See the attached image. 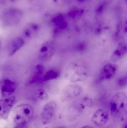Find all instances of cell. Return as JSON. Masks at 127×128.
<instances>
[{"label": "cell", "instance_id": "5bb4252c", "mask_svg": "<svg viewBox=\"0 0 127 128\" xmlns=\"http://www.w3.org/2000/svg\"><path fill=\"white\" fill-rule=\"evenodd\" d=\"M33 98L36 102H44L48 100V95L45 90L39 88L34 92Z\"/></svg>", "mask_w": 127, "mask_h": 128}, {"label": "cell", "instance_id": "52a82bcc", "mask_svg": "<svg viewBox=\"0 0 127 128\" xmlns=\"http://www.w3.org/2000/svg\"><path fill=\"white\" fill-rule=\"evenodd\" d=\"M18 88V84L15 81L10 79H4L1 83V94L4 98L12 96L16 92Z\"/></svg>", "mask_w": 127, "mask_h": 128}, {"label": "cell", "instance_id": "9c48e42d", "mask_svg": "<svg viewBox=\"0 0 127 128\" xmlns=\"http://www.w3.org/2000/svg\"><path fill=\"white\" fill-rule=\"evenodd\" d=\"M67 76L69 81L75 82L85 80L87 78V74L84 67L77 65L72 68L71 73H68Z\"/></svg>", "mask_w": 127, "mask_h": 128}, {"label": "cell", "instance_id": "ba28073f", "mask_svg": "<svg viewBox=\"0 0 127 128\" xmlns=\"http://www.w3.org/2000/svg\"><path fill=\"white\" fill-rule=\"evenodd\" d=\"M118 71V66L115 64H106L101 69L99 74L100 80L102 81L110 80L115 77Z\"/></svg>", "mask_w": 127, "mask_h": 128}, {"label": "cell", "instance_id": "2e32d148", "mask_svg": "<svg viewBox=\"0 0 127 128\" xmlns=\"http://www.w3.org/2000/svg\"><path fill=\"white\" fill-rule=\"evenodd\" d=\"M92 105V102L91 100L88 98H86L84 99L82 102L80 104L79 109L80 110H85L86 108L91 107Z\"/></svg>", "mask_w": 127, "mask_h": 128}, {"label": "cell", "instance_id": "7402d4cb", "mask_svg": "<svg viewBox=\"0 0 127 128\" xmlns=\"http://www.w3.org/2000/svg\"></svg>", "mask_w": 127, "mask_h": 128}, {"label": "cell", "instance_id": "e0dca14e", "mask_svg": "<svg viewBox=\"0 0 127 128\" xmlns=\"http://www.w3.org/2000/svg\"><path fill=\"white\" fill-rule=\"evenodd\" d=\"M127 77H122L118 79L117 84L118 86L121 88H125L127 86Z\"/></svg>", "mask_w": 127, "mask_h": 128}, {"label": "cell", "instance_id": "8fae6325", "mask_svg": "<svg viewBox=\"0 0 127 128\" xmlns=\"http://www.w3.org/2000/svg\"><path fill=\"white\" fill-rule=\"evenodd\" d=\"M109 119L108 114L104 110L99 109L94 113L92 121L97 126L102 127L106 124Z\"/></svg>", "mask_w": 127, "mask_h": 128}, {"label": "cell", "instance_id": "7a4b0ae2", "mask_svg": "<svg viewBox=\"0 0 127 128\" xmlns=\"http://www.w3.org/2000/svg\"><path fill=\"white\" fill-rule=\"evenodd\" d=\"M34 110L28 104H22L17 106L14 110L13 118L16 125L27 124L33 118Z\"/></svg>", "mask_w": 127, "mask_h": 128}, {"label": "cell", "instance_id": "d6986e66", "mask_svg": "<svg viewBox=\"0 0 127 128\" xmlns=\"http://www.w3.org/2000/svg\"><path fill=\"white\" fill-rule=\"evenodd\" d=\"M121 128H127V122L126 121H125L124 122L122 125Z\"/></svg>", "mask_w": 127, "mask_h": 128}, {"label": "cell", "instance_id": "ffe728a7", "mask_svg": "<svg viewBox=\"0 0 127 128\" xmlns=\"http://www.w3.org/2000/svg\"><path fill=\"white\" fill-rule=\"evenodd\" d=\"M94 128L92 126H83L82 128Z\"/></svg>", "mask_w": 127, "mask_h": 128}, {"label": "cell", "instance_id": "3957f363", "mask_svg": "<svg viewBox=\"0 0 127 128\" xmlns=\"http://www.w3.org/2000/svg\"><path fill=\"white\" fill-rule=\"evenodd\" d=\"M56 50V42L52 40H49L42 44L40 48L39 58L43 62L48 61L55 54Z\"/></svg>", "mask_w": 127, "mask_h": 128}, {"label": "cell", "instance_id": "8992f818", "mask_svg": "<svg viewBox=\"0 0 127 128\" xmlns=\"http://www.w3.org/2000/svg\"><path fill=\"white\" fill-rule=\"evenodd\" d=\"M83 90L81 86L78 84H72L66 86L61 93L63 100H71L76 98L80 95Z\"/></svg>", "mask_w": 127, "mask_h": 128}, {"label": "cell", "instance_id": "4fadbf2b", "mask_svg": "<svg viewBox=\"0 0 127 128\" xmlns=\"http://www.w3.org/2000/svg\"><path fill=\"white\" fill-rule=\"evenodd\" d=\"M60 74L58 70L50 69L45 72L42 76V82H47L57 79L60 76Z\"/></svg>", "mask_w": 127, "mask_h": 128}, {"label": "cell", "instance_id": "9a60e30c", "mask_svg": "<svg viewBox=\"0 0 127 128\" xmlns=\"http://www.w3.org/2000/svg\"><path fill=\"white\" fill-rule=\"evenodd\" d=\"M38 30V27L36 25L31 26L30 27L27 28L24 32V34L27 38H30L33 36Z\"/></svg>", "mask_w": 127, "mask_h": 128}, {"label": "cell", "instance_id": "6da1fadb", "mask_svg": "<svg viewBox=\"0 0 127 128\" xmlns=\"http://www.w3.org/2000/svg\"><path fill=\"white\" fill-rule=\"evenodd\" d=\"M111 116L115 121L125 122L127 118V93L120 91L114 94L110 102Z\"/></svg>", "mask_w": 127, "mask_h": 128}, {"label": "cell", "instance_id": "ac0fdd59", "mask_svg": "<svg viewBox=\"0 0 127 128\" xmlns=\"http://www.w3.org/2000/svg\"><path fill=\"white\" fill-rule=\"evenodd\" d=\"M14 128H30L26 124L16 125Z\"/></svg>", "mask_w": 127, "mask_h": 128}, {"label": "cell", "instance_id": "7c38bea8", "mask_svg": "<svg viewBox=\"0 0 127 128\" xmlns=\"http://www.w3.org/2000/svg\"><path fill=\"white\" fill-rule=\"evenodd\" d=\"M25 42L22 38L16 37L13 39L9 46L8 55L12 56L24 46Z\"/></svg>", "mask_w": 127, "mask_h": 128}, {"label": "cell", "instance_id": "277c9868", "mask_svg": "<svg viewBox=\"0 0 127 128\" xmlns=\"http://www.w3.org/2000/svg\"><path fill=\"white\" fill-rule=\"evenodd\" d=\"M15 96L4 98L0 100V118L6 120L10 111L16 103Z\"/></svg>", "mask_w": 127, "mask_h": 128}, {"label": "cell", "instance_id": "44dd1931", "mask_svg": "<svg viewBox=\"0 0 127 128\" xmlns=\"http://www.w3.org/2000/svg\"><path fill=\"white\" fill-rule=\"evenodd\" d=\"M1 40L0 39V49L1 46Z\"/></svg>", "mask_w": 127, "mask_h": 128}, {"label": "cell", "instance_id": "30bf717a", "mask_svg": "<svg viewBox=\"0 0 127 128\" xmlns=\"http://www.w3.org/2000/svg\"><path fill=\"white\" fill-rule=\"evenodd\" d=\"M127 44L124 42L119 43L113 52L110 59L113 63L121 60L127 54Z\"/></svg>", "mask_w": 127, "mask_h": 128}, {"label": "cell", "instance_id": "5b68a950", "mask_svg": "<svg viewBox=\"0 0 127 128\" xmlns=\"http://www.w3.org/2000/svg\"><path fill=\"white\" fill-rule=\"evenodd\" d=\"M57 107V103L53 100L48 102L44 106L41 115V121L43 124H48L51 122L56 112Z\"/></svg>", "mask_w": 127, "mask_h": 128}]
</instances>
